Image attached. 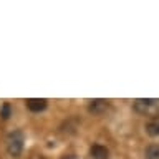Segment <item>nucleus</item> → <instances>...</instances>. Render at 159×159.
<instances>
[{
    "label": "nucleus",
    "mask_w": 159,
    "mask_h": 159,
    "mask_svg": "<svg viewBox=\"0 0 159 159\" xmlns=\"http://www.w3.org/2000/svg\"><path fill=\"white\" fill-rule=\"evenodd\" d=\"M25 146V136L22 131H13L7 138V152L12 157H18Z\"/></svg>",
    "instance_id": "nucleus-2"
},
{
    "label": "nucleus",
    "mask_w": 159,
    "mask_h": 159,
    "mask_svg": "<svg viewBox=\"0 0 159 159\" xmlns=\"http://www.w3.org/2000/svg\"><path fill=\"white\" fill-rule=\"evenodd\" d=\"M133 108H134V111L143 114V116H149V118L159 116V99H152V98L134 99Z\"/></svg>",
    "instance_id": "nucleus-1"
},
{
    "label": "nucleus",
    "mask_w": 159,
    "mask_h": 159,
    "mask_svg": "<svg viewBox=\"0 0 159 159\" xmlns=\"http://www.w3.org/2000/svg\"><path fill=\"white\" fill-rule=\"evenodd\" d=\"M144 156H146V159H159V146L157 144L148 146L146 151H144Z\"/></svg>",
    "instance_id": "nucleus-7"
},
{
    "label": "nucleus",
    "mask_w": 159,
    "mask_h": 159,
    "mask_svg": "<svg viewBox=\"0 0 159 159\" xmlns=\"http://www.w3.org/2000/svg\"><path fill=\"white\" fill-rule=\"evenodd\" d=\"M27 108L30 109L32 113H40V111H43L45 108H47V104H48V101L45 98H30V99H27Z\"/></svg>",
    "instance_id": "nucleus-4"
},
{
    "label": "nucleus",
    "mask_w": 159,
    "mask_h": 159,
    "mask_svg": "<svg viewBox=\"0 0 159 159\" xmlns=\"http://www.w3.org/2000/svg\"><path fill=\"white\" fill-rule=\"evenodd\" d=\"M89 156L93 159H108L109 157V151L101 144H93L89 149Z\"/></svg>",
    "instance_id": "nucleus-5"
},
{
    "label": "nucleus",
    "mask_w": 159,
    "mask_h": 159,
    "mask_svg": "<svg viewBox=\"0 0 159 159\" xmlns=\"http://www.w3.org/2000/svg\"><path fill=\"white\" fill-rule=\"evenodd\" d=\"M108 101L106 99H91L88 104V111L91 114H96V116H99V114H103L104 111L108 109Z\"/></svg>",
    "instance_id": "nucleus-3"
},
{
    "label": "nucleus",
    "mask_w": 159,
    "mask_h": 159,
    "mask_svg": "<svg viewBox=\"0 0 159 159\" xmlns=\"http://www.w3.org/2000/svg\"><path fill=\"white\" fill-rule=\"evenodd\" d=\"M146 133L149 134V136H152V138L159 136V116L157 118H151L146 123Z\"/></svg>",
    "instance_id": "nucleus-6"
},
{
    "label": "nucleus",
    "mask_w": 159,
    "mask_h": 159,
    "mask_svg": "<svg viewBox=\"0 0 159 159\" xmlns=\"http://www.w3.org/2000/svg\"><path fill=\"white\" fill-rule=\"evenodd\" d=\"M10 113H12V108H10L8 103H5L2 109H0V116H2V119H8L10 118Z\"/></svg>",
    "instance_id": "nucleus-8"
}]
</instances>
